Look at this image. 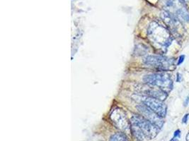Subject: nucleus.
Returning <instances> with one entry per match:
<instances>
[{
    "label": "nucleus",
    "mask_w": 189,
    "mask_h": 141,
    "mask_svg": "<svg viewBox=\"0 0 189 141\" xmlns=\"http://www.w3.org/2000/svg\"><path fill=\"white\" fill-rule=\"evenodd\" d=\"M110 141H128V140L124 133H116L111 137Z\"/></svg>",
    "instance_id": "10"
},
{
    "label": "nucleus",
    "mask_w": 189,
    "mask_h": 141,
    "mask_svg": "<svg viewBox=\"0 0 189 141\" xmlns=\"http://www.w3.org/2000/svg\"><path fill=\"white\" fill-rule=\"evenodd\" d=\"M136 108L141 113L142 117L145 118L146 119H147L148 121H150V122L153 123L154 125H155L159 129H161V127L164 125V120L162 117L158 115L153 110H152L151 109H150L147 106H146L144 104H139V105L136 106Z\"/></svg>",
    "instance_id": "5"
},
{
    "label": "nucleus",
    "mask_w": 189,
    "mask_h": 141,
    "mask_svg": "<svg viewBox=\"0 0 189 141\" xmlns=\"http://www.w3.org/2000/svg\"><path fill=\"white\" fill-rule=\"evenodd\" d=\"M144 94L148 97H151L161 101L164 100L167 98V93L164 92L162 90L158 88V87L150 86L144 91Z\"/></svg>",
    "instance_id": "8"
},
{
    "label": "nucleus",
    "mask_w": 189,
    "mask_h": 141,
    "mask_svg": "<svg viewBox=\"0 0 189 141\" xmlns=\"http://www.w3.org/2000/svg\"><path fill=\"white\" fill-rule=\"evenodd\" d=\"M184 58H185L184 55H181V56H180V57H179V62H178V65H180L181 63L184 62Z\"/></svg>",
    "instance_id": "12"
},
{
    "label": "nucleus",
    "mask_w": 189,
    "mask_h": 141,
    "mask_svg": "<svg viewBox=\"0 0 189 141\" xmlns=\"http://www.w3.org/2000/svg\"><path fill=\"white\" fill-rule=\"evenodd\" d=\"M130 129L139 141L152 139L159 133V129L140 115H133L130 119Z\"/></svg>",
    "instance_id": "1"
},
{
    "label": "nucleus",
    "mask_w": 189,
    "mask_h": 141,
    "mask_svg": "<svg viewBox=\"0 0 189 141\" xmlns=\"http://www.w3.org/2000/svg\"><path fill=\"white\" fill-rule=\"evenodd\" d=\"M111 119L113 123L121 130L126 131L129 129L130 124L127 121L125 114L120 109H116L113 111L111 115Z\"/></svg>",
    "instance_id": "7"
},
{
    "label": "nucleus",
    "mask_w": 189,
    "mask_h": 141,
    "mask_svg": "<svg viewBox=\"0 0 189 141\" xmlns=\"http://www.w3.org/2000/svg\"><path fill=\"white\" fill-rule=\"evenodd\" d=\"M142 102L161 117L164 118L167 115V106L161 100L146 96L142 98Z\"/></svg>",
    "instance_id": "6"
},
{
    "label": "nucleus",
    "mask_w": 189,
    "mask_h": 141,
    "mask_svg": "<svg viewBox=\"0 0 189 141\" xmlns=\"http://www.w3.org/2000/svg\"><path fill=\"white\" fill-rule=\"evenodd\" d=\"M188 116H189V114H186V115H185L184 117H183L182 123H187V121H188Z\"/></svg>",
    "instance_id": "11"
},
{
    "label": "nucleus",
    "mask_w": 189,
    "mask_h": 141,
    "mask_svg": "<svg viewBox=\"0 0 189 141\" xmlns=\"http://www.w3.org/2000/svg\"><path fill=\"white\" fill-rule=\"evenodd\" d=\"M144 62L146 65L159 70H168L173 65L174 60L160 55H149L144 58Z\"/></svg>",
    "instance_id": "4"
},
{
    "label": "nucleus",
    "mask_w": 189,
    "mask_h": 141,
    "mask_svg": "<svg viewBox=\"0 0 189 141\" xmlns=\"http://www.w3.org/2000/svg\"><path fill=\"white\" fill-rule=\"evenodd\" d=\"M186 140L189 141V133L188 135H187V136H186Z\"/></svg>",
    "instance_id": "13"
},
{
    "label": "nucleus",
    "mask_w": 189,
    "mask_h": 141,
    "mask_svg": "<svg viewBox=\"0 0 189 141\" xmlns=\"http://www.w3.org/2000/svg\"><path fill=\"white\" fill-rule=\"evenodd\" d=\"M148 36L152 43L167 47L171 43V37L168 30L157 22H152L148 28Z\"/></svg>",
    "instance_id": "2"
},
{
    "label": "nucleus",
    "mask_w": 189,
    "mask_h": 141,
    "mask_svg": "<svg viewBox=\"0 0 189 141\" xmlns=\"http://www.w3.org/2000/svg\"><path fill=\"white\" fill-rule=\"evenodd\" d=\"M143 81L147 85L158 87L166 93L169 92L173 87L172 79L165 73L148 74L144 76Z\"/></svg>",
    "instance_id": "3"
},
{
    "label": "nucleus",
    "mask_w": 189,
    "mask_h": 141,
    "mask_svg": "<svg viewBox=\"0 0 189 141\" xmlns=\"http://www.w3.org/2000/svg\"><path fill=\"white\" fill-rule=\"evenodd\" d=\"M175 17H176L179 20L183 21H189V14L187 10L182 6H180L174 11V14H173Z\"/></svg>",
    "instance_id": "9"
}]
</instances>
